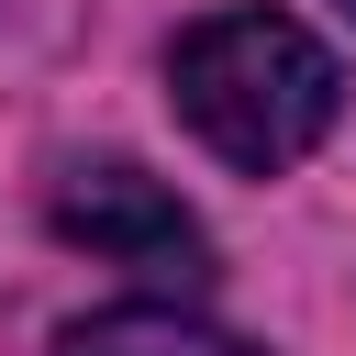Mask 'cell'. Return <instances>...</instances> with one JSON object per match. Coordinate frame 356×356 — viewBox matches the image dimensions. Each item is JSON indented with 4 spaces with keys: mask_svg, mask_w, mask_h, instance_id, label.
Returning a JSON list of instances; mask_svg holds the SVG:
<instances>
[{
    "mask_svg": "<svg viewBox=\"0 0 356 356\" xmlns=\"http://www.w3.org/2000/svg\"><path fill=\"white\" fill-rule=\"evenodd\" d=\"M167 89H178V122L222 167H245V178L300 167L334 134V111H345L334 44L312 22H289V11H211V22H189L178 56H167Z\"/></svg>",
    "mask_w": 356,
    "mask_h": 356,
    "instance_id": "1",
    "label": "cell"
},
{
    "mask_svg": "<svg viewBox=\"0 0 356 356\" xmlns=\"http://www.w3.org/2000/svg\"><path fill=\"white\" fill-rule=\"evenodd\" d=\"M56 234L111 256V267H145V278H200V222L145 167H78L56 189Z\"/></svg>",
    "mask_w": 356,
    "mask_h": 356,
    "instance_id": "2",
    "label": "cell"
},
{
    "mask_svg": "<svg viewBox=\"0 0 356 356\" xmlns=\"http://www.w3.org/2000/svg\"><path fill=\"white\" fill-rule=\"evenodd\" d=\"M56 356H245L234 334H211L200 312H167V300H122V312H89L56 334Z\"/></svg>",
    "mask_w": 356,
    "mask_h": 356,
    "instance_id": "3",
    "label": "cell"
},
{
    "mask_svg": "<svg viewBox=\"0 0 356 356\" xmlns=\"http://www.w3.org/2000/svg\"><path fill=\"white\" fill-rule=\"evenodd\" d=\"M345 11H356V0H345Z\"/></svg>",
    "mask_w": 356,
    "mask_h": 356,
    "instance_id": "4",
    "label": "cell"
}]
</instances>
